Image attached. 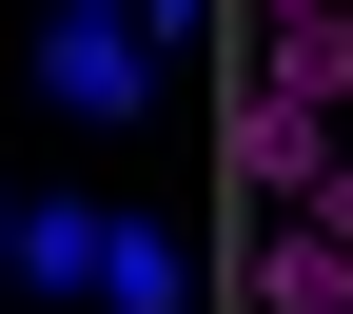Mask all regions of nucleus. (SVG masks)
Listing matches in <instances>:
<instances>
[{"label":"nucleus","mask_w":353,"mask_h":314,"mask_svg":"<svg viewBox=\"0 0 353 314\" xmlns=\"http://www.w3.org/2000/svg\"><path fill=\"white\" fill-rule=\"evenodd\" d=\"M39 118H79V138H138V118H157V39L118 20V0H59V20H39Z\"/></svg>","instance_id":"1"},{"label":"nucleus","mask_w":353,"mask_h":314,"mask_svg":"<svg viewBox=\"0 0 353 314\" xmlns=\"http://www.w3.org/2000/svg\"><path fill=\"white\" fill-rule=\"evenodd\" d=\"M353 157V118H314V99H255V79H236V197L255 216H314V177Z\"/></svg>","instance_id":"2"},{"label":"nucleus","mask_w":353,"mask_h":314,"mask_svg":"<svg viewBox=\"0 0 353 314\" xmlns=\"http://www.w3.org/2000/svg\"><path fill=\"white\" fill-rule=\"evenodd\" d=\"M236 20H255V0H236ZM255 99L353 118V0H294V20H255Z\"/></svg>","instance_id":"3"},{"label":"nucleus","mask_w":353,"mask_h":314,"mask_svg":"<svg viewBox=\"0 0 353 314\" xmlns=\"http://www.w3.org/2000/svg\"><path fill=\"white\" fill-rule=\"evenodd\" d=\"M99 216L118 197H20V295L39 314H99Z\"/></svg>","instance_id":"4"},{"label":"nucleus","mask_w":353,"mask_h":314,"mask_svg":"<svg viewBox=\"0 0 353 314\" xmlns=\"http://www.w3.org/2000/svg\"><path fill=\"white\" fill-rule=\"evenodd\" d=\"M236 314H353V255L314 236V216H255V275H236Z\"/></svg>","instance_id":"5"},{"label":"nucleus","mask_w":353,"mask_h":314,"mask_svg":"<svg viewBox=\"0 0 353 314\" xmlns=\"http://www.w3.org/2000/svg\"><path fill=\"white\" fill-rule=\"evenodd\" d=\"M99 314H196V255H176V216H138V197L99 216Z\"/></svg>","instance_id":"6"},{"label":"nucleus","mask_w":353,"mask_h":314,"mask_svg":"<svg viewBox=\"0 0 353 314\" xmlns=\"http://www.w3.org/2000/svg\"><path fill=\"white\" fill-rule=\"evenodd\" d=\"M0 295H20V197H0Z\"/></svg>","instance_id":"7"},{"label":"nucleus","mask_w":353,"mask_h":314,"mask_svg":"<svg viewBox=\"0 0 353 314\" xmlns=\"http://www.w3.org/2000/svg\"><path fill=\"white\" fill-rule=\"evenodd\" d=\"M255 20H294V0H255Z\"/></svg>","instance_id":"8"}]
</instances>
